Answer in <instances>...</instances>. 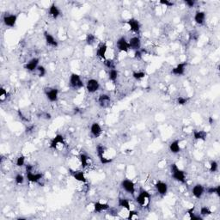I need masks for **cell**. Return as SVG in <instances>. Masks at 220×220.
<instances>
[{
    "label": "cell",
    "instance_id": "1f68e13d",
    "mask_svg": "<svg viewBox=\"0 0 220 220\" xmlns=\"http://www.w3.org/2000/svg\"><path fill=\"white\" fill-rule=\"evenodd\" d=\"M36 71L37 72V74H38V76L40 77H43L46 75V73H47V71H46L45 67L42 66H38Z\"/></svg>",
    "mask_w": 220,
    "mask_h": 220
},
{
    "label": "cell",
    "instance_id": "cb8c5ba5",
    "mask_svg": "<svg viewBox=\"0 0 220 220\" xmlns=\"http://www.w3.org/2000/svg\"><path fill=\"white\" fill-rule=\"evenodd\" d=\"M206 19V13L204 11H197L194 16V21L196 22V23L202 25L205 22Z\"/></svg>",
    "mask_w": 220,
    "mask_h": 220
},
{
    "label": "cell",
    "instance_id": "d6a6232c",
    "mask_svg": "<svg viewBox=\"0 0 220 220\" xmlns=\"http://www.w3.org/2000/svg\"><path fill=\"white\" fill-rule=\"evenodd\" d=\"M146 76L145 72H134L132 73V77H134L136 80H141Z\"/></svg>",
    "mask_w": 220,
    "mask_h": 220
},
{
    "label": "cell",
    "instance_id": "7bdbcfd3",
    "mask_svg": "<svg viewBox=\"0 0 220 220\" xmlns=\"http://www.w3.org/2000/svg\"><path fill=\"white\" fill-rule=\"evenodd\" d=\"M188 101L187 98H185V97H182V96H180L178 99H177V103L179 105H185L187 102Z\"/></svg>",
    "mask_w": 220,
    "mask_h": 220
},
{
    "label": "cell",
    "instance_id": "816d5d0a",
    "mask_svg": "<svg viewBox=\"0 0 220 220\" xmlns=\"http://www.w3.org/2000/svg\"><path fill=\"white\" fill-rule=\"evenodd\" d=\"M213 121H214V120L212 119V117H209V124H211V125L213 124Z\"/></svg>",
    "mask_w": 220,
    "mask_h": 220
},
{
    "label": "cell",
    "instance_id": "30bf717a",
    "mask_svg": "<svg viewBox=\"0 0 220 220\" xmlns=\"http://www.w3.org/2000/svg\"><path fill=\"white\" fill-rule=\"evenodd\" d=\"M69 171H70V174H71V175H72V177L74 179H76L77 181L83 182V183L87 182V180L85 178L83 171H81V170H72L71 169H69Z\"/></svg>",
    "mask_w": 220,
    "mask_h": 220
},
{
    "label": "cell",
    "instance_id": "d6986e66",
    "mask_svg": "<svg viewBox=\"0 0 220 220\" xmlns=\"http://www.w3.org/2000/svg\"><path fill=\"white\" fill-rule=\"evenodd\" d=\"M204 191H205V189H204V187H203L202 185L197 184L193 187L192 193H193L194 196L195 197V198L200 199L202 197L203 194H204Z\"/></svg>",
    "mask_w": 220,
    "mask_h": 220
},
{
    "label": "cell",
    "instance_id": "ee69618b",
    "mask_svg": "<svg viewBox=\"0 0 220 220\" xmlns=\"http://www.w3.org/2000/svg\"><path fill=\"white\" fill-rule=\"evenodd\" d=\"M161 5H163L167 6V7H172L174 5V3L170 2L169 0H161L160 1Z\"/></svg>",
    "mask_w": 220,
    "mask_h": 220
},
{
    "label": "cell",
    "instance_id": "7402d4cb",
    "mask_svg": "<svg viewBox=\"0 0 220 220\" xmlns=\"http://www.w3.org/2000/svg\"><path fill=\"white\" fill-rule=\"evenodd\" d=\"M109 208H110V206L108 204H102L101 202L94 203V212L96 213L101 212L102 211H107Z\"/></svg>",
    "mask_w": 220,
    "mask_h": 220
},
{
    "label": "cell",
    "instance_id": "60d3db41",
    "mask_svg": "<svg viewBox=\"0 0 220 220\" xmlns=\"http://www.w3.org/2000/svg\"><path fill=\"white\" fill-rule=\"evenodd\" d=\"M24 163H25V157L24 156H20L17 159V165L18 167H22L23 166Z\"/></svg>",
    "mask_w": 220,
    "mask_h": 220
},
{
    "label": "cell",
    "instance_id": "5b68a950",
    "mask_svg": "<svg viewBox=\"0 0 220 220\" xmlns=\"http://www.w3.org/2000/svg\"><path fill=\"white\" fill-rule=\"evenodd\" d=\"M104 147L103 145L101 144H98L97 147H96V152H97V155H98V157L100 159V162H101L102 164H107V163H110L112 162V159H107L106 157H104Z\"/></svg>",
    "mask_w": 220,
    "mask_h": 220
},
{
    "label": "cell",
    "instance_id": "ba28073f",
    "mask_svg": "<svg viewBox=\"0 0 220 220\" xmlns=\"http://www.w3.org/2000/svg\"><path fill=\"white\" fill-rule=\"evenodd\" d=\"M116 46H117V48L119 49V51H121V52L127 53L128 50L130 49V48H129V43L126 42L125 37H120L119 40L117 41V42H116Z\"/></svg>",
    "mask_w": 220,
    "mask_h": 220
},
{
    "label": "cell",
    "instance_id": "836d02e7",
    "mask_svg": "<svg viewBox=\"0 0 220 220\" xmlns=\"http://www.w3.org/2000/svg\"><path fill=\"white\" fill-rule=\"evenodd\" d=\"M207 192H208L209 194H216L218 196H220V186H217L215 187H209Z\"/></svg>",
    "mask_w": 220,
    "mask_h": 220
},
{
    "label": "cell",
    "instance_id": "f6af8a7d",
    "mask_svg": "<svg viewBox=\"0 0 220 220\" xmlns=\"http://www.w3.org/2000/svg\"><path fill=\"white\" fill-rule=\"evenodd\" d=\"M18 115H19L20 119H22V120H23V121H25V122H29V119H28L26 116H24L23 114V113H22V111H21L20 109L18 110Z\"/></svg>",
    "mask_w": 220,
    "mask_h": 220
},
{
    "label": "cell",
    "instance_id": "ffe728a7",
    "mask_svg": "<svg viewBox=\"0 0 220 220\" xmlns=\"http://www.w3.org/2000/svg\"><path fill=\"white\" fill-rule=\"evenodd\" d=\"M156 189L157 190V192L160 194L161 195H165L168 192V185L165 182H163V181H157L156 185Z\"/></svg>",
    "mask_w": 220,
    "mask_h": 220
},
{
    "label": "cell",
    "instance_id": "2e32d148",
    "mask_svg": "<svg viewBox=\"0 0 220 220\" xmlns=\"http://www.w3.org/2000/svg\"><path fill=\"white\" fill-rule=\"evenodd\" d=\"M126 23L130 26V29H131L132 31H133V32H135V33H137V34L139 33V31H140V24H139V23H138V21L137 19H135V18H131V19H129V20L126 22Z\"/></svg>",
    "mask_w": 220,
    "mask_h": 220
},
{
    "label": "cell",
    "instance_id": "b9f144b4",
    "mask_svg": "<svg viewBox=\"0 0 220 220\" xmlns=\"http://www.w3.org/2000/svg\"><path fill=\"white\" fill-rule=\"evenodd\" d=\"M38 116H39L40 118L46 119H51V118H52L51 114L49 113H48V112H42V113H40L38 114Z\"/></svg>",
    "mask_w": 220,
    "mask_h": 220
},
{
    "label": "cell",
    "instance_id": "7c38bea8",
    "mask_svg": "<svg viewBox=\"0 0 220 220\" xmlns=\"http://www.w3.org/2000/svg\"><path fill=\"white\" fill-rule=\"evenodd\" d=\"M129 48L132 49V50H140L141 48V42H140V39L137 37V36H134V37H132L129 41Z\"/></svg>",
    "mask_w": 220,
    "mask_h": 220
},
{
    "label": "cell",
    "instance_id": "9a60e30c",
    "mask_svg": "<svg viewBox=\"0 0 220 220\" xmlns=\"http://www.w3.org/2000/svg\"><path fill=\"white\" fill-rule=\"evenodd\" d=\"M44 37H45L46 42H47L48 46L53 47V48H57L58 47V42L56 41V39L54 38V36L48 33V31L44 32Z\"/></svg>",
    "mask_w": 220,
    "mask_h": 220
},
{
    "label": "cell",
    "instance_id": "5bb4252c",
    "mask_svg": "<svg viewBox=\"0 0 220 220\" xmlns=\"http://www.w3.org/2000/svg\"><path fill=\"white\" fill-rule=\"evenodd\" d=\"M98 102L101 107H107L111 103V98L107 94H102L99 96Z\"/></svg>",
    "mask_w": 220,
    "mask_h": 220
},
{
    "label": "cell",
    "instance_id": "bcb514c9",
    "mask_svg": "<svg viewBox=\"0 0 220 220\" xmlns=\"http://www.w3.org/2000/svg\"><path fill=\"white\" fill-rule=\"evenodd\" d=\"M134 57H135V59H137V60H141V59H142V51H140V50L135 51Z\"/></svg>",
    "mask_w": 220,
    "mask_h": 220
},
{
    "label": "cell",
    "instance_id": "277c9868",
    "mask_svg": "<svg viewBox=\"0 0 220 220\" xmlns=\"http://www.w3.org/2000/svg\"><path fill=\"white\" fill-rule=\"evenodd\" d=\"M121 187L128 194H131L132 195L134 194V193H135V185L132 181H130V180H124L121 182Z\"/></svg>",
    "mask_w": 220,
    "mask_h": 220
},
{
    "label": "cell",
    "instance_id": "4dcf8cb0",
    "mask_svg": "<svg viewBox=\"0 0 220 220\" xmlns=\"http://www.w3.org/2000/svg\"><path fill=\"white\" fill-rule=\"evenodd\" d=\"M95 42V36L93 35V34H88L87 36H86V43L89 45V46H91L93 45Z\"/></svg>",
    "mask_w": 220,
    "mask_h": 220
},
{
    "label": "cell",
    "instance_id": "d590c367",
    "mask_svg": "<svg viewBox=\"0 0 220 220\" xmlns=\"http://www.w3.org/2000/svg\"><path fill=\"white\" fill-rule=\"evenodd\" d=\"M194 207L193 208L189 209V211H188V214H189V217H190L191 219L193 220H202V218L201 217H200V216H196V215L194 214Z\"/></svg>",
    "mask_w": 220,
    "mask_h": 220
},
{
    "label": "cell",
    "instance_id": "83f0119b",
    "mask_svg": "<svg viewBox=\"0 0 220 220\" xmlns=\"http://www.w3.org/2000/svg\"><path fill=\"white\" fill-rule=\"evenodd\" d=\"M118 204H119V206L125 208L128 211H130V209H131L130 208V203H129V200L127 199H119Z\"/></svg>",
    "mask_w": 220,
    "mask_h": 220
},
{
    "label": "cell",
    "instance_id": "8fae6325",
    "mask_svg": "<svg viewBox=\"0 0 220 220\" xmlns=\"http://www.w3.org/2000/svg\"><path fill=\"white\" fill-rule=\"evenodd\" d=\"M187 65V62L180 63L175 68H173L172 71H171V73H172L173 75H175V76H181V75H183L185 72V68H186Z\"/></svg>",
    "mask_w": 220,
    "mask_h": 220
},
{
    "label": "cell",
    "instance_id": "e575fe53",
    "mask_svg": "<svg viewBox=\"0 0 220 220\" xmlns=\"http://www.w3.org/2000/svg\"><path fill=\"white\" fill-rule=\"evenodd\" d=\"M104 65L107 66L108 69L112 70V69H115V65L113 60H105L104 61Z\"/></svg>",
    "mask_w": 220,
    "mask_h": 220
},
{
    "label": "cell",
    "instance_id": "8d00e7d4",
    "mask_svg": "<svg viewBox=\"0 0 220 220\" xmlns=\"http://www.w3.org/2000/svg\"><path fill=\"white\" fill-rule=\"evenodd\" d=\"M218 169V164L216 161L211 162V166H210V171L211 172H217Z\"/></svg>",
    "mask_w": 220,
    "mask_h": 220
},
{
    "label": "cell",
    "instance_id": "f907efd6",
    "mask_svg": "<svg viewBox=\"0 0 220 220\" xmlns=\"http://www.w3.org/2000/svg\"><path fill=\"white\" fill-rule=\"evenodd\" d=\"M33 169H34V167L32 166L31 164H27L26 165V173L33 172Z\"/></svg>",
    "mask_w": 220,
    "mask_h": 220
},
{
    "label": "cell",
    "instance_id": "8992f818",
    "mask_svg": "<svg viewBox=\"0 0 220 220\" xmlns=\"http://www.w3.org/2000/svg\"><path fill=\"white\" fill-rule=\"evenodd\" d=\"M17 20V15H14V14L5 15L4 17V18H3L4 23L5 24L7 27H11V28L14 27L16 25Z\"/></svg>",
    "mask_w": 220,
    "mask_h": 220
},
{
    "label": "cell",
    "instance_id": "ab89813d",
    "mask_svg": "<svg viewBox=\"0 0 220 220\" xmlns=\"http://www.w3.org/2000/svg\"><path fill=\"white\" fill-rule=\"evenodd\" d=\"M7 91L4 88H1L0 89V101H4L7 98Z\"/></svg>",
    "mask_w": 220,
    "mask_h": 220
},
{
    "label": "cell",
    "instance_id": "681fc988",
    "mask_svg": "<svg viewBox=\"0 0 220 220\" xmlns=\"http://www.w3.org/2000/svg\"><path fill=\"white\" fill-rule=\"evenodd\" d=\"M34 130H35V125H28V126L26 127V129H25V132H26V133H30V132H32Z\"/></svg>",
    "mask_w": 220,
    "mask_h": 220
},
{
    "label": "cell",
    "instance_id": "74e56055",
    "mask_svg": "<svg viewBox=\"0 0 220 220\" xmlns=\"http://www.w3.org/2000/svg\"><path fill=\"white\" fill-rule=\"evenodd\" d=\"M15 181H16V183L18 185H21L23 183L24 181V177L23 175H21V174H18L16 175V177H15Z\"/></svg>",
    "mask_w": 220,
    "mask_h": 220
},
{
    "label": "cell",
    "instance_id": "f35d334b",
    "mask_svg": "<svg viewBox=\"0 0 220 220\" xmlns=\"http://www.w3.org/2000/svg\"><path fill=\"white\" fill-rule=\"evenodd\" d=\"M200 214L202 215V216H208V215L212 214V212H211V210L208 207L203 206L200 209Z\"/></svg>",
    "mask_w": 220,
    "mask_h": 220
},
{
    "label": "cell",
    "instance_id": "6da1fadb",
    "mask_svg": "<svg viewBox=\"0 0 220 220\" xmlns=\"http://www.w3.org/2000/svg\"><path fill=\"white\" fill-rule=\"evenodd\" d=\"M171 175L175 181H177L181 183H186V176L183 170L180 169L176 164L173 163L171 165Z\"/></svg>",
    "mask_w": 220,
    "mask_h": 220
},
{
    "label": "cell",
    "instance_id": "d4e9b609",
    "mask_svg": "<svg viewBox=\"0 0 220 220\" xmlns=\"http://www.w3.org/2000/svg\"><path fill=\"white\" fill-rule=\"evenodd\" d=\"M107 47L106 44H101V46L99 47V48H98V50H97V56L100 57L101 59L105 60V55H106V53H107Z\"/></svg>",
    "mask_w": 220,
    "mask_h": 220
},
{
    "label": "cell",
    "instance_id": "ac0fdd59",
    "mask_svg": "<svg viewBox=\"0 0 220 220\" xmlns=\"http://www.w3.org/2000/svg\"><path fill=\"white\" fill-rule=\"evenodd\" d=\"M39 61H40V60L38 58H34V59H32V60H30L29 63H27L24 67H25V69H27L29 72H34V71H36V69H37V67L39 66H38L39 65Z\"/></svg>",
    "mask_w": 220,
    "mask_h": 220
},
{
    "label": "cell",
    "instance_id": "4fadbf2b",
    "mask_svg": "<svg viewBox=\"0 0 220 220\" xmlns=\"http://www.w3.org/2000/svg\"><path fill=\"white\" fill-rule=\"evenodd\" d=\"M59 144H65V138L60 134L56 135L53 138V140L51 141V144H50V148L56 149Z\"/></svg>",
    "mask_w": 220,
    "mask_h": 220
},
{
    "label": "cell",
    "instance_id": "44dd1931",
    "mask_svg": "<svg viewBox=\"0 0 220 220\" xmlns=\"http://www.w3.org/2000/svg\"><path fill=\"white\" fill-rule=\"evenodd\" d=\"M90 132L92 134V136L94 138H98L101 133V125H99L98 123H93L91 125V127H90Z\"/></svg>",
    "mask_w": 220,
    "mask_h": 220
},
{
    "label": "cell",
    "instance_id": "603a6c76",
    "mask_svg": "<svg viewBox=\"0 0 220 220\" xmlns=\"http://www.w3.org/2000/svg\"><path fill=\"white\" fill-rule=\"evenodd\" d=\"M49 15L54 19H57L60 16V10L55 4H53L49 7Z\"/></svg>",
    "mask_w": 220,
    "mask_h": 220
},
{
    "label": "cell",
    "instance_id": "7dc6e473",
    "mask_svg": "<svg viewBox=\"0 0 220 220\" xmlns=\"http://www.w3.org/2000/svg\"><path fill=\"white\" fill-rule=\"evenodd\" d=\"M135 216H137L138 217V212H135V211H129V216H128V219H132Z\"/></svg>",
    "mask_w": 220,
    "mask_h": 220
},
{
    "label": "cell",
    "instance_id": "484cf974",
    "mask_svg": "<svg viewBox=\"0 0 220 220\" xmlns=\"http://www.w3.org/2000/svg\"><path fill=\"white\" fill-rule=\"evenodd\" d=\"M180 142H179L178 140H175V141H173L172 143L169 144V150H170V151L174 153V154H176V153H178L179 151L181 150V148H180Z\"/></svg>",
    "mask_w": 220,
    "mask_h": 220
},
{
    "label": "cell",
    "instance_id": "c3c4849f",
    "mask_svg": "<svg viewBox=\"0 0 220 220\" xmlns=\"http://www.w3.org/2000/svg\"><path fill=\"white\" fill-rule=\"evenodd\" d=\"M185 4L188 7H194L195 5V1L194 0H185Z\"/></svg>",
    "mask_w": 220,
    "mask_h": 220
},
{
    "label": "cell",
    "instance_id": "f1b7e54d",
    "mask_svg": "<svg viewBox=\"0 0 220 220\" xmlns=\"http://www.w3.org/2000/svg\"><path fill=\"white\" fill-rule=\"evenodd\" d=\"M108 77H109V80L112 81L113 83L116 82L117 80V77H118V72L115 70V69H112L110 70L108 72Z\"/></svg>",
    "mask_w": 220,
    "mask_h": 220
},
{
    "label": "cell",
    "instance_id": "e0dca14e",
    "mask_svg": "<svg viewBox=\"0 0 220 220\" xmlns=\"http://www.w3.org/2000/svg\"><path fill=\"white\" fill-rule=\"evenodd\" d=\"M26 176H27L28 181H29L30 182L37 183V182H40V181H41L42 179V177H43V175L41 174V173L34 174V173L29 172V173H26Z\"/></svg>",
    "mask_w": 220,
    "mask_h": 220
},
{
    "label": "cell",
    "instance_id": "f546056e",
    "mask_svg": "<svg viewBox=\"0 0 220 220\" xmlns=\"http://www.w3.org/2000/svg\"><path fill=\"white\" fill-rule=\"evenodd\" d=\"M88 160H89V157H88L87 155L83 154V153L80 155V161H81V164H82L83 168L87 167V165H88Z\"/></svg>",
    "mask_w": 220,
    "mask_h": 220
},
{
    "label": "cell",
    "instance_id": "3957f363",
    "mask_svg": "<svg viewBox=\"0 0 220 220\" xmlns=\"http://www.w3.org/2000/svg\"><path fill=\"white\" fill-rule=\"evenodd\" d=\"M100 88L99 82L95 79H89L86 83V89L89 93H95Z\"/></svg>",
    "mask_w": 220,
    "mask_h": 220
},
{
    "label": "cell",
    "instance_id": "7a4b0ae2",
    "mask_svg": "<svg viewBox=\"0 0 220 220\" xmlns=\"http://www.w3.org/2000/svg\"><path fill=\"white\" fill-rule=\"evenodd\" d=\"M69 83H70V86L74 89H79L83 87V81L80 76L77 73H72L71 75Z\"/></svg>",
    "mask_w": 220,
    "mask_h": 220
},
{
    "label": "cell",
    "instance_id": "52a82bcc",
    "mask_svg": "<svg viewBox=\"0 0 220 220\" xmlns=\"http://www.w3.org/2000/svg\"><path fill=\"white\" fill-rule=\"evenodd\" d=\"M150 194H149L147 191L141 189L139 194L136 198V201H137V203L139 206H143L145 205V201L150 199Z\"/></svg>",
    "mask_w": 220,
    "mask_h": 220
},
{
    "label": "cell",
    "instance_id": "4316f807",
    "mask_svg": "<svg viewBox=\"0 0 220 220\" xmlns=\"http://www.w3.org/2000/svg\"><path fill=\"white\" fill-rule=\"evenodd\" d=\"M206 132L204 131H194V138L198 140V139H201L203 141H205L206 140Z\"/></svg>",
    "mask_w": 220,
    "mask_h": 220
},
{
    "label": "cell",
    "instance_id": "9c48e42d",
    "mask_svg": "<svg viewBox=\"0 0 220 220\" xmlns=\"http://www.w3.org/2000/svg\"><path fill=\"white\" fill-rule=\"evenodd\" d=\"M46 96L48 100L52 102L56 101L58 100V95H59V90L57 89H47L45 91Z\"/></svg>",
    "mask_w": 220,
    "mask_h": 220
}]
</instances>
